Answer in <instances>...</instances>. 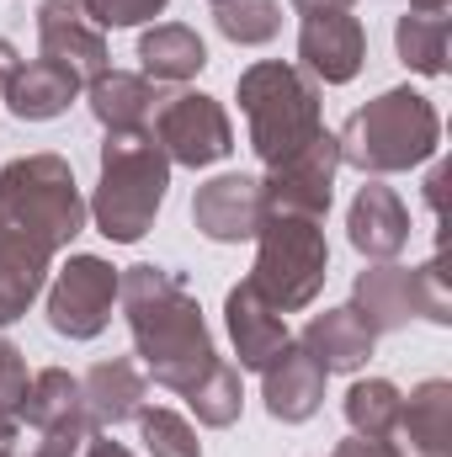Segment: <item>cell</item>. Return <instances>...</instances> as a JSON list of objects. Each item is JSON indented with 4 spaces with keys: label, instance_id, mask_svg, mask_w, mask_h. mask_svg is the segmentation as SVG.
Here are the masks:
<instances>
[{
    "label": "cell",
    "instance_id": "obj_26",
    "mask_svg": "<svg viewBox=\"0 0 452 457\" xmlns=\"http://www.w3.org/2000/svg\"><path fill=\"white\" fill-rule=\"evenodd\" d=\"M399 404H405V394H399L389 378H356V383L346 388L351 436H383V442H389V431H394V420H399Z\"/></svg>",
    "mask_w": 452,
    "mask_h": 457
},
{
    "label": "cell",
    "instance_id": "obj_13",
    "mask_svg": "<svg viewBox=\"0 0 452 457\" xmlns=\"http://www.w3.org/2000/svg\"><path fill=\"white\" fill-rule=\"evenodd\" d=\"M38 48L43 59H59L70 64L80 80H96L107 64V32L86 16L80 0H43L38 5Z\"/></svg>",
    "mask_w": 452,
    "mask_h": 457
},
{
    "label": "cell",
    "instance_id": "obj_8",
    "mask_svg": "<svg viewBox=\"0 0 452 457\" xmlns=\"http://www.w3.org/2000/svg\"><path fill=\"white\" fill-rule=\"evenodd\" d=\"M16 420L27 431H38L32 457H80V447L96 436V426L86 415V399H80V378H70L64 367H43V372L27 378Z\"/></svg>",
    "mask_w": 452,
    "mask_h": 457
},
{
    "label": "cell",
    "instance_id": "obj_22",
    "mask_svg": "<svg viewBox=\"0 0 452 457\" xmlns=\"http://www.w3.org/2000/svg\"><path fill=\"white\" fill-rule=\"evenodd\" d=\"M372 330L362 325V314L346 303V309H325V314H314L309 325H304V336L298 345L325 367V372H356L367 356H372Z\"/></svg>",
    "mask_w": 452,
    "mask_h": 457
},
{
    "label": "cell",
    "instance_id": "obj_21",
    "mask_svg": "<svg viewBox=\"0 0 452 457\" xmlns=\"http://www.w3.org/2000/svg\"><path fill=\"white\" fill-rule=\"evenodd\" d=\"M86 102L96 122L107 133H133V128H149L160 112V86L144 80V75H122V70H102L96 80H86Z\"/></svg>",
    "mask_w": 452,
    "mask_h": 457
},
{
    "label": "cell",
    "instance_id": "obj_24",
    "mask_svg": "<svg viewBox=\"0 0 452 457\" xmlns=\"http://www.w3.org/2000/svg\"><path fill=\"white\" fill-rule=\"evenodd\" d=\"M48 261H54V255H43V250H32V245L0 239V330L16 325V320L32 309V298H38L43 282H48Z\"/></svg>",
    "mask_w": 452,
    "mask_h": 457
},
{
    "label": "cell",
    "instance_id": "obj_35",
    "mask_svg": "<svg viewBox=\"0 0 452 457\" xmlns=\"http://www.w3.org/2000/svg\"><path fill=\"white\" fill-rule=\"evenodd\" d=\"M356 0H293V11H304V16H314V11H351Z\"/></svg>",
    "mask_w": 452,
    "mask_h": 457
},
{
    "label": "cell",
    "instance_id": "obj_30",
    "mask_svg": "<svg viewBox=\"0 0 452 457\" xmlns=\"http://www.w3.org/2000/svg\"><path fill=\"white\" fill-rule=\"evenodd\" d=\"M86 16L107 32V27H138V21H155L165 11V0H80Z\"/></svg>",
    "mask_w": 452,
    "mask_h": 457
},
{
    "label": "cell",
    "instance_id": "obj_10",
    "mask_svg": "<svg viewBox=\"0 0 452 457\" xmlns=\"http://www.w3.org/2000/svg\"><path fill=\"white\" fill-rule=\"evenodd\" d=\"M117 271L102 255H70V266L48 287V330L64 341H96L113 325Z\"/></svg>",
    "mask_w": 452,
    "mask_h": 457
},
{
    "label": "cell",
    "instance_id": "obj_15",
    "mask_svg": "<svg viewBox=\"0 0 452 457\" xmlns=\"http://www.w3.org/2000/svg\"><path fill=\"white\" fill-rule=\"evenodd\" d=\"M261 219H266V203H261V181L255 176H213L192 197V224H197V234H208L213 245L255 239Z\"/></svg>",
    "mask_w": 452,
    "mask_h": 457
},
{
    "label": "cell",
    "instance_id": "obj_16",
    "mask_svg": "<svg viewBox=\"0 0 452 457\" xmlns=\"http://www.w3.org/2000/svg\"><path fill=\"white\" fill-rule=\"evenodd\" d=\"M389 447L394 457H452V383L431 378L399 404Z\"/></svg>",
    "mask_w": 452,
    "mask_h": 457
},
{
    "label": "cell",
    "instance_id": "obj_31",
    "mask_svg": "<svg viewBox=\"0 0 452 457\" xmlns=\"http://www.w3.org/2000/svg\"><path fill=\"white\" fill-rule=\"evenodd\" d=\"M27 356L11 341H0V415H16L21 410V394H27Z\"/></svg>",
    "mask_w": 452,
    "mask_h": 457
},
{
    "label": "cell",
    "instance_id": "obj_32",
    "mask_svg": "<svg viewBox=\"0 0 452 457\" xmlns=\"http://www.w3.org/2000/svg\"><path fill=\"white\" fill-rule=\"evenodd\" d=\"M331 457H394V447L383 436H346Z\"/></svg>",
    "mask_w": 452,
    "mask_h": 457
},
{
    "label": "cell",
    "instance_id": "obj_18",
    "mask_svg": "<svg viewBox=\"0 0 452 457\" xmlns=\"http://www.w3.org/2000/svg\"><path fill=\"white\" fill-rule=\"evenodd\" d=\"M346 234L367 261H394L405 250V239H410V213H405L399 192L383 187V181H367L356 192L351 213H346Z\"/></svg>",
    "mask_w": 452,
    "mask_h": 457
},
{
    "label": "cell",
    "instance_id": "obj_27",
    "mask_svg": "<svg viewBox=\"0 0 452 457\" xmlns=\"http://www.w3.org/2000/svg\"><path fill=\"white\" fill-rule=\"evenodd\" d=\"M181 399L192 404V415H197L203 426H213V431L234 426V420H239V404H245L239 367H234V361H213V367H208V378H203L197 388H187Z\"/></svg>",
    "mask_w": 452,
    "mask_h": 457
},
{
    "label": "cell",
    "instance_id": "obj_14",
    "mask_svg": "<svg viewBox=\"0 0 452 457\" xmlns=\"http://www.w3.org/2000/svg\"><path fill=\"white\" fill-rule=\"evenodd\" d=\"M325 367L304 351L298 341H288L266 367H261V399H266V415L282 420V426H298L309 415H320L325 404Z\"/></svg>",
    "mask_w": 452,
    "mask_h": 457
},
{
    "label": "cell",
    "instance_id": "obj_19",
    "mask_svg": "<svg viewBox=\"0 0 452 457\" xmlns=\"http://www.w3.org/2000/svg\"><path fill=\"white\" fill-rule=\"evenodd\" d=\"M80 399H86V415L96 431H113L122 420H138L144 399H149V378L138 361L113 356V361H96L86 378H80Z\"/></svg>",
    "mask_w": 452,
    "mask_h": 457
},
{
    "label": "cell",
    "instance_id": "obj_38",
    "mask_svg": "<svg viewBox=\"0 0 452 457\" xmlns=\"http://www.w3.org/2000/svg\"><path fill=\"white\" fill-rule=\"evenodd\" d=\"M410 11H448V0H410Z\"/></svg>",
    "mask_w": 452,
    "mask_h": 457
},
{
    "label": "cell",
    "instance_id": "obj_2",
    "mask_svg": "<svg viewBox=\"0 0 452 457\" xmlns=\"http://www.w3.org/2000/svg\"><path fill=\"white\" fill-rule=\"evenodd\" d=\"M86 228V197L75 187L70 160L21 154L0 170V239L59 255Z\"/></svg>",
    "mask_w": 452,
    "mask_h": 457
},
{
    "label": "cell",
    "instance_id": "obj_7",
    "mask_svg": "<svg viewBox=\"0 0 452 457\" xmlns=\"http://www.w3.org/2000/svg\"><path fill=\"white\" fill-rule=\"evenodd\" d=\"M351 309L362 314V325L372 336H389L415 314L431 320V325H452V293L442 255H431L426 266H394V261L367 266L351 287Z\"/></svg>",
    "mask_w": 452,
    "mask_h": 457
},
{
    "label": "cell",
    "instance_id": "obj_4",
    "mask_svg": "<svg viewBox=\"0 0 452 457\" xmlns=\"http://www.w3.org/2000/svg\"><path fill=\"white\" fill-rule=\"evenodd\" d=\"M165 187H171V160H165V149L155 144L149 128L107 133L102 181H96V197H91L86 213L96 219V228L113 245H133V239L149 234L160 203H165Z\"/></svg>",
    "mask_w": 452,
    "mask_h": 457
},
{
    "label": "cell",
    "instance_id": "obj_33",
    "mask_svg": "<svg viewBox=\"0 0 452 457\" xmlns=\"http://www.w3.org/2000/svg\"><path fill=\"white\" fill-rule=\"evenodd\" d=\"M0 457H32V447L21 453V420L16 415H0Z\"/></svg>",
    "mask_w": 452,
    "mask_h": 457
},
{
    "label": "cell",
    "instance_id": "obj_20",
    "mask_svg": "<svg viewBox=\"0 0 452 457\" xmlns=\"http://www.w3.org/2000/svg\"><path fill=\"white\" fill-rule=\"evenodd\" d=\"M80 75L59 59H32V64H16V75L5 80V107L21 117V122H54L59 112H70V102L80 96Z\"/></svg>",
    "mask_w": 452,
    "mask_h": 457
},
{
    "label": "cell",
    "instance_id": "obj_5",
    "mask_svg": "<svg viewBox=\"0 0 452 457\" xmlns=\"http://www.w3.org/2000/svg\"><path fill=\"white\" fill-rule=\"evenodd\" d=\"M239 112L250 122V149L261 154V165H282L298 149H309L325 133L320 112V86L298 70V64H250L239 75Z\"/></svg>",
    "mask_w": 452,
    "mask_h": 457
},
{
    "label": "cell",
    "instance_id": "obj_34",
    "mask_svg": "<svg viewBox=\"0 0 452 457\" xmlns=\"http://www.w3.org/2000/svg\"><path fill=\"white\" fill-rule=\"evenodd\" d=\"M80 457H133V453H128L122 442H113V436H102V431H96V436L80 447Z\"/></svg>",
    "mask_w": 452,
    "mask_h": 457
},
{
    "label": "cell",
    "instance_id": "obj_25",
    "mask_svg": "<svg viewBox=\"0 0 452 457\" xmlns=\"http://www.w3.org/2000/svg\"><path fill=\"white\" fill-rule=\"evenodd\" d=\"M448 43H452L448 11H405L399 27H394V48L415 75H442L448 70Z\"/></svg>",
    "mask_w": 452,
    "mask_h": 457
},
{
    "label": "cell",
    "instance_id": "obj_37",
    "mask_svg": "<svg viewBox=\"0 0 452 457\" xmlns=\"http://www.w3.org/2000/svg\"><path fill=\"white\" fill-rule=\"evenodd\" d=\"M442 187H448V176L431 170V181H426V203H431V208H442Z\"/></svg>",
    "mask_w": 452,
    "mask_h": 457
},
{
    "label": "cell",
    "instance_id": "obj_3",
    "mask_svg": "<svg viewBox=\"0 0 452 457\" xmlns=\"http://www.w3.org/2000/svg\"><path fill=\"white\" fill-rule=\"evenodd\" d=\"M437 138H442V117L431 107V96L399 86L346 117V128L336 133V149L340 165H351L362 176H394V170L426 165L437 154Z\"/></svg>",
    "mask_w": 452,
    "mask_h": 457
},
{
    "label": "cell",
    "instance_id": "obj_12",
    "mask_svg": "<svg viewBox=\"0 0 452 457\" xmlns=\"http://www.w3.org/2000/svg\"><path fill=\"white\" fill-rule=\"evenodd\" d=\"M298 59H304L309 80L346 86V80H356V70L367 59V32L351 11H314L298 27Z\"/></svg>",
    "mask_w": 452,
    "mask_h": 457
},
{
    "label": "cell",
    "instance_id": "obj_6",
    "mask_svg": "<svg viewBox=\"0 0 452 457\" xmlns=\"http://www.w3.org/2000/svg\"><path fill=\"white\" fill-rule=\"evenodd\" d=\"M331 277V245L325 228L314 219H288V213H266L255 228V266H250V287L277 309V314H298L320 298Z\"/></svg>",
    "mask_w": 452,
    "mask_h": 457
},
{
    "label": "cell",
    "instance_id": "obj_9",
    "mask_svg": "<svg viewBox=\"0 0 452 457\" xmlns=\"http://www.w3.org/2000/svg\"><path fill=\"white\" fill-rule=\"evenodd\" d=\"M155 144L165 149L171 165H187V170H208L219 165L229 149H234V128H229V112L203 96V91H176L160 102V112L149 122Z\"/></svg>",
    "mask_w": 452,
    "mask_h": 457
},
{
    "label": "cell",
    "instance_id": "obj_36",
    "mask_svg": "<svg viewBox=\"0 0 452 457\" xmlns=\"http://www.w3.org/2000/svg\"><path fill=\"white\" fill-rule=\"evenodd\" d=\"M11 75H16V48L0 37V91H5V80H11Z\"/></svg>",
    "mask_w": 452,
    "mask_h": 457
},
{
    "label": "cell",
    "instance_id": "obj_1",
    "mask_svg": "<svg viewBox=\"0 0 452 457\" xmlns=\"http://www.w3.org/2000/svg\"><path fill=\"white\" fill-rule=\"evenodd\" d=\"M117 303H122V320L133 330V351H138L149 383L187 394L208 378L219 351H213V336L203 325L197 298L187 293V282L176 271L149 266V261L117 271Z\"/></svg>",
    "mask_w": 452,
    "mask_h": 457
},
{
    "label": "cell",
    "instance_id": "obj_23",
    "mask_svg": "<svg viewBox=\"0 0 452 457\" xmlns=\"http://www.w3.org/2000/svg\"><path fill=\"white\" fill-rule=\"evenodd\" d=\"M138 64H144V80H155V86H181V80H192V75L208 70V48H203V37H197L192 27L160 21V27H149V32L138 37Z\"/></svg>",
    "mask_w": 452,
    "mask_h": 457
},
{
    "label": "cell",
    "instance_id": "obj_11",
    "mask_svg": "<svg viewBox=\"0 0 452 457\" xmlns=\"http://www.w3.org/2000/svg\"><path fill=\"white\" fill-rule=\"evenodd\" d=\"M336 170H340V149L336 133H320L309 149H298L293 160L272 165L261 181V203L266 213H288V219H325L331 213V192H336Z\"/></svg>",
    "mask_w": 452,
    "mask_h": 457
},
{
    "label": "cell",
    "instance_id": "obj_28",
    "mask_svg": "<svg viewBox=\"0 0 452 457\" xmlns=\"http://www.w3.org/2000/svg\"><path fill=\"white\" fill-rule=\"evenodd\" d=\"M213 16H219V32H224L229 43H239V48L272 43L277 27H282L277 0H224V5H213Z\"/></svg>",
    "mask_w": 452,
    "mask_h": 457
},
{
    "label": "cell",
    "instance_id": "obj_29",
    "mask_svg": "<svg viewBox=\"0 0 452 457\" xmlns=\"http://www.w3.org/2000/svg\"><path fill=\"white\" fill-rule=\"evenodd\" d=\"M138 436H144V447L149 457H203V442H197V431L176 415V410H138Z\"/></svg>",
    "mask_w": 452,
    "mask_h": 457
},
{
    "label": "cell",
    "instance_id": "obj_17",
    "mask_svg": "<svg viewBox=\"0 0 452 457\" xmlns=\"http://www.w3.org/2000/svg\"><path fill=\"white\" fill-rule=\"evenodd\" d=\"M224 320H229V341H234V356H239L245 372H261L282 345L293 341V336H288V314H277L250 282L229 287Z\"/></svg>",
    "mask_w": 452,
    "mask_h": 457
},
{
    "label": "cell",
    "instance_id": "obj_39",
    "mask_svg": "<svg viewBox=\"0 0 452 457\" xmlns=\"http://www.w3.org/2000/svg\"><path fill=\"white\" fill-rule=\"evenodd\" d=\"M213 5H224V0H213Z\"/></svg>",
    "mask_w": 452,
    "mask_h": 457
}]
</instances>
